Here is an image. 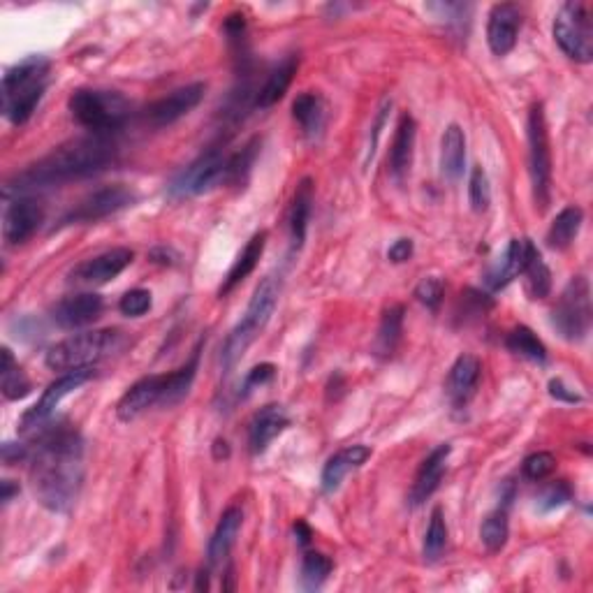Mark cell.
<instances>
[{"label":"cell","instance_id":"6da1fadb","mask_svg":"<svg viewBox=\"0 0 593 593\" xmlns=\"http://www.w3.org/2000/svg\"><path fill=\"white\" fill-rule=\"evenodd\" d=\"M31 434V480L38 501L51 512H65L82 487V436L68 422L40 424Z\"/></svg>","mask_w":593,"mask_h":593},{"label":"cell","instance_id":"7a4b0ae2","mask_svg":"<svg viewBox=\"0 0 593 593\" xmlns=\"http://www.w3.org/2000/svg\"><path fill=\"white\" fill-rule=\"evenodd\" d=\"M116 158V146L107 135H93L72 139V142L58 146L49 156L38 163L17 172L5 183L7 193H26V190H40L61 186V183L91 177L107 170Z\"/></svg>","mask_w":593,"mask_h":593},{"label":"cell","instance_id":"3957f363","mask_svg":"<svg viewBox=\"0 0 593 593\" xmlns=\"http://www.w3.org/2000/svg\"><path fill=\"white\" fill-rule=\"evenodd\" d=\"M49 61L31 56L5 72L3 77V114L14 126H24L40 105L47 89Z\"/></svg>","mask_w":593,"mask_h":593},{"label":"cell","instance_id":"277c9868","mask_svg":"<svg viewBox=\"0 0 593 593\" xmlns=\"http://www.w3.org/2000/svg\"><path fill=\"white\" fill-rule=\"evenodd\" d=\"M276 302H278V283L269 276L258 285V288H255L253 299L251 304H248L244 318H241L239 325L232 329L230 336L223 343L221 362L225 373L232 371V366L241 360V355L246 353L248 346H251V343L260 336L262 329L267 327V322L276 309Z\"/></svg>","mask_w":593,"mask_h":593},{"label":"cell","instance_id":"5b68a950","mask_svg":"<svg viewBox=\"0 0 593 593\" xmlns=\"http://www.w3.org/2000/svg\"><path fill=\"white\" fill-rule=\"evenodd\" d=\"M121 346L119 329H93V332L75 334L49 348L45 364L51 371H75L89 369L102 357L112 355Z\"/></svg>","mask_w":593,"mask_h":593},{"label":"cell","instance_id":"8992f818","mask_svg":"<svg viewBox=\"0 0 593 593\" xmlns=\"http://www.w3.org/2000/svg\"><path fill=\"white\" fill-rule=\"evenodd\" d=\"M68 107L79 126L95 135H109L130 116V102L116 91L77 89L70 95Z\"/></svg>","mask_w":593,"mask_h":593},{"label":"cell","instance_id":"52a82bcc","mask_svg":"<svg viewBox=\"0 0 593 593\" xmlns=\"http://www.w3.org/2000/svg\"><path fill=\"white\" fill-rule=\"evenodd\" d=\"M593 5L584 0H568L554 19V40L563 54L577 63L593 58Z\"/></svg>","mask_w":593,"mask_h":593},{"label":"cell","instance_id":"ba28073f","mask_svg":"<svg viewBox=\"0 0 593 593\" xmlns=\"http://www.w3.org/2000/svg\"><path fill=\"white\" fill-rule=\"evenodd\" d=\"M529 135V174L533 183V200L536 207L545 211L552 197V153H549V135L543 105H533L526 123Z\"/></svg>","mask_w":593,"mask_h":593},{"label":"cell","instance_id":"9c48e42d","mask_svg":"<svg viewBox=\"0 0 593 593\" xmlns=\"http://www.w3.org/2000/svg\"><path fill=\"white\" fill-rule=\"evenodd\" d=\"M552 325L566 341L587 339L591 329V288L587 278H570L552 311Z\"/></svg>","mask_w":593,"mask_h":593},{"label":"cell","instance_id":"30bf717a","mask_svg":"<svg viewBox=\"0 0 593 593\" xmlns=\"http://www.w3.org/2000/svg\"><path fill=\"white\" fill-rule=\"evenodd\" d=\"M228 163L230 156H225L218 149L202 153L186 170L177 174V179L170 183V193L174 197L202 195L211 188L221 186V183H228Z\"/></svg>","mask_w":593,"mask_h":593},{"label":"cell","instance_id":"8fae6325","mask_svg":"<svg viewBox=\"0 0 593 593\" xmlns=\"http://www.w3.org/2000/svg\"><path fill=\"white\" fill-rule=\"evenodd\" d=\"M137 200L135 190H130L123 183H114V186H105L93 190L89 197H84L68 216L63 218V225H86L102 221V218L116 214V211L130 207Z\"/></svg>","mask_w":593,"mask_h":593},{"label":"cell","instance_id":"7c38bea8","mask_svg":"<svg viewBox=\"0 0 593 593\" xmlns=\"http://www.w3.org/2000/svg\"><path fill=\"white\" fill-rule=\"evenodd\" d=\"M93 378V366L89 369H75V371H68L63 373V376H58L54 383H51L45 392H42V397L38 404L33 408H28L21 417V431L28 434V431L40 427V424L49 422V417L54 415L56 406L61 404V401L77 390V387H82L86 380Z\"/></svg>","mask_w":593,"mask_h":593},{"label":"cell","instance_id":"4fadbf2b","mask_svg":"<svg viewBox=\"0 0 593 593\" xmlns=\"http://www.w3.org/2000/svg\"><path fill=\"white\" fill-rule=\"evenodd\" d=\"M204 93H207V86L200 82L183 86V89L172 91L170 95H165V98L153 102V105L146 109L144 119L153 128L172 126V123H177L179 119H183V116L190 114L197 105H200Z\"/></svg>","mask_w":593,"mask_h":593},{"label":"cell","instance_id":"5bb4252c","mask_svg":"<svg viewBox=\"0 0 593 593\" xmlns=\"http://www.w3.org/2000/svg\"><path fill=\"white\" fill-rule=\"evenodd\" d=\"M135 253L130 248H112V251H105L95 258L84 260L82 265H77L70 272V281L79 285H102L114 281L123 269L133 265Z\"/></svg>","mask_w":593,"mask_h":593},{"label":"cell","instance_id":"9a60e30c","mask_svg":"<svg viewBox=\"0 0 593 593\" xmlns=\"http://www.w3.org/2000/svg\"><path fill=\"white\" fill-rule=\"evenodd\" d=\"M45 221V209L33 197H17L5 209L3 218V237L7 246H19L33 237Z\"/></svg>","mask_w":593,"mask_h":593},{"label":"cell","instance_id":"2e32d148","mask_svg":"<svg viewBox=\"0 0 593 593\" xmlns=\"http://www.w3.org/2000/svg\"><path fill=\"white\" fill-rule=\"evenodd\" d=\"M540 251L531 239H512L505 251L499 255L492 269L487 272V285L492 290H501L505 285L522 276L529 267V262L536 258Z\"/></svg>","mask_w":593,"mask_h":593},{"label":"cell","instance_id":"e0dca14e","mask_svg":"<svg viewBox=\"0 0 593 593\" xmlns=\"http://www.w3.org/2000/svg\"><path fill=\"white\" fill-rule=\"evenodd\" d=\"M165 394H167V373L163 376H146L130 387V390L123 394L119 404H116V415H119L121 422H130L135 417L149 411L151 406H165Z\"/></svg>","mask_w":593,"mask_h":593},{"label":"cell","instance_id":"ac0fdd59","mask_svg":"<svg viewBox=\"0 0 593 593\" xmlns=\"http://www.w3.org/2000/svg\"><path fill=\"white\" fill-rule=\"evenodd\" d=\"M519 28H522V12L512 3H499L492 7L487 21V42L496 56L510 54L517 45Z\"/></svg>","mask_w":593,"mask_h":593},{"label":"cell","instance_id":"d6986e66","mask_svg":"<svg viewBox=\"0 0 593 593\" xmlns=\"http://www.w3.org/2000/svg\"><path fill=\"white\" fill-rule=\"evenodd\" d=\"M102 297L95 292H82V295L65 297L51 309V320L63 329L86 327L100 318L102 313Z\"/></svg>","mask_w":593,"mask_h":593},{"label":"cell","instance_id":"ffe728a7","mask_svg":"<svg viewBox=\"0 0 593 593\" xmlns=\"http://www.w3.org/2000/svg\"><path fill=\"white\" fill-rule=\"evenodd\" d=\"M288 424L290 417L285 413L283 406L269 404L265 408H260V411L253 415L251 424H248V445H251L253 455H262V452L269 448V443L288 429Z\"/></svg>","mask_w":593,"mask_h":593},{"label":"cell","instance_id":"44dd1931","mask_svg":"<svg viewBox=\"0 0 593 593\" xmlns=\"http://www.w3.org/2000/svg\"><path fill=\"white\" fill-rule=\"evenodd\" d=\"M450 452H452V448L448 443L438 445V448L422 461L420 468H417L411 494H408V499H411L413 505H422L431 494L436 492L438 485H441L445 468H448Z\"/></svg>","mask_w":593,"mask_h":593},{"label":"cell","instance_id":"7402d4cb","mask_svg":"<svg viewBox=\"0 0 593 593\" xmlns=\"http://www.w3.org/2000/svg\"><path fill=\"white\" fill-rule=\"evenodd\" d=\"M480 373H482V364L475 355H461L459 360L452 364L450 376H448V394H450V401L457 408L466 406L468 399H471L475 390H478Z\"/></svg>","mask_w":593,"mask_h":593},{"label":"cell","instance_id":"603a6c76","mask_svg":"<svg viewBox=\"0 0 593 593\" xmlns=\"http://www.w3.org/2000/svg\"><path fill=\"white\" fill-rule=\"evenodd\" d=\"M415 137L417 126L411 114H404L399 119L397 133H394L392 146H390V172L397 181H404L406 174L411 172L413 165V151H415Z\"/></svg>","mask_w":593,"mask_h":593},{"label":"cell","instance_id":"cb8c5ba5","mask_svg":"<svg viewBox=\"0 0 593 593\" xmlns=\"http://www.w3.org/2000/svg\"><path fill=\"white\" fill-rule=\"evenodd\" d=\"M371 457L369 445H350V448L336 452V455L327 461L322 468V489L327 494L336 492L341 487V482L353 468H360L366 464V459Z\"/></svg>","mask_w":593,"mask_h":593},{"label":"cell","instance_id":"d4e9b609","mask_svg":"<svg viewBox=\"0 0 593 593\" xmlns=\"http://www.w3.org/2000/svg\"><path fill=\"white\" fill-rule=\"evenodd\" d=\"M241 524H244V512H241V508H237V505H232V508L223 512L221 519H218L214 536H211V540H209L207 556H209L211 566H218V563H223L225 559H228L234 540H237V536H239Z\"/></svg>","mask_w":593,"mask_h":593},{"label":"cell","instance_id":"484cf974","mask_svg":"<svg viewBox=\"0 0 593 593\" xmlns=\"http://www.w3.org/2000/svg\"><path fill=\"white\" fill-rule=\"evenodd\" d=\"M265 244H267V232L253 234L244 251L239 253V258L234 260V265L228 272V276H225V281L221 285V290H218V295H221V297L230 295V292L237 288L241 281H246V278L255 272V267H258L262 253H265Z\"/></svg>","mask_w":593,"mask_h":593},{"label":"cell","instance_id":"4316f807","mask_svg":"<svg viewBox=\"0 0 593 593\" xmlns=\"http://www.w3.org/2000/svg\"><path fill=\"white\" fill-rule=\"evenodd\" d=\"M466 167V135L457 123L448 126L441 139V172L445 179H461Z\"/></svg>","mask_w":593,"mask_h":593},{"label":"cell","instance_id":"83f0119b","mask_svg":"<svg viewBox=\"0 0 593 593\" xmlns=\"http://www.w3.org/2000/svg\"><path fill=\"white\" fill-rule=\"evenodd\" d=\"M313 211V181L306 177L299 181L295 190V197H292L290 211H288V225L292 234V244L297 248L304 244L306 239V228H309V218Z\"/></svg>","mask_w":593,"mask_h":593},{"label":"cell","instance_id":"f1b7e54d","mask_svg":"<svg viewBox=\"0 0 593 593\" xmlns=\"http://www.w3.org/2000/svg\"><path fill=\"white\" fill-rule=\"evenodd\" d=\"M297 68H299V56L290 54L288 58H283V61L272 70V75H269L265 86L260 89L255 105L262 109L276 105V102L281 100L285 93H288L292 79H295V75H297Z\"/></svg>","mask_w":593,"mask_h":593},{"label":"cell","instance_id":"f546056e","mask_svg":"<svg viewBox=\"0 0 593 593\" xmlns=\"http://www.w3.org/2000/svg\"><path fill=\"white\" fill-rule=\"evenodd\" d=\"M292 116L302 126L306 137L316 139L325 128V102L318 93H299L292 102Z\"/></svg>","mask_w":593,"mask_h":593},{"label":"cell","instance_id":"4dcf8cb0","mask_svg":"<svg viewBox=\"0 0 593 593\" xmlns=\"http://www.w3.org/2000/svg\"><path fill=\"white\" fill-rule=\"evenodd\" d=\"M584 221V211L580 207H566L559 216L554 218L547 230V246L554 251H566L573 244L577 234H580Z\"/></svg>","mask_w":593,"mask_h":593},{"label":"cell","instance_id":"1f68e13d","mask_svg":"<svg viewBox=\"0 0 593 593\" xmlns=\"http://www.w3.org/2000/svg\"><path fill=\"white\" fill-rule=\"evenodd\" d=\"M404 313V306L394 304L383 313V318H380L376 346H373L378 357H390L394 350H397L401 341V329H404Z\"/></svg>","mask_w":593,"mask_h":593},{"label":"cell","instance_id":"d6a6232c","mask_svg":"<svg viewBox=\"0 0 593 593\" xmlns=\"http://www.w3.org/2000/svg\"><path fill=\"white\" fill-rule=\"evenodd\" d=\"M505 346H508L510 353H515L519 357H526V360L545 364L547 360V348L545 343L538 339L536 334L531 332L529 327H515L505 339Z\"/></svg>","mask_w":593,"mask_h":593},{"label":"cell","instance_id":"836d02e7","mask_svg":"<svg viewBox=\"0 0 593 593\" xmlns=\"http://www.w3.org/2000/svg\"><path fill=\"white\" fill-rule=\"evenodd\" d=\"M3 366H0V378H3V394L5 399L17 401L24 399L31 394V380L26 378V373L14 366V357L10 353V348H3Z\"/></svg>","mask_w":593,"mask_h":593},{"label":"cell","instance_id":"e575fe53","mask_svg":"<svg viewBox=\"0 0 593 593\" xmlns=\"http://www.w3.org/2000/svg\"><path fill=\"white\" fill-rule=\"evenodd\" d=\"M197 362H200V350H195V355L190 357L188 364H183L181 369L167 373V394H165V406H174L186 397L190 385H193L195 373H197Z\"/></svg>","mask_w":593,"mask_h":593},{"label":"cell","instance_id":"d590c367","mask_svg":"<svg viewBox=\"0 0 593 593\" xmlns=\"http://www.w3.org/2000/svg\"><path fill=\"white\" fill-rule=\"evenodd\" d=\"M508 536H510V526H508V512L505 510H496L489 515L485 522H482V529H480V540L482 545L487 547V552H501L508 543Z\"/></svg>","mask_w":593,"mask_h":593},{"label":"cell","instance_id":"8d00e7d4","mask_svg":"<svg viewBox=\"0 0 593 593\" xmlns=\"http://www.w3.org/2000/svg\"><path fill=\"white\" fill-rule=\"evenodd\" d=\"M522 276L524 290L531 299H545L549 295V290H552V272H549V267L545 265L540 253L529 262V267H526V272Z\"/></svg>","mask_w":593,"mask_h":593},{"label":"cell","instance_id":"74e56055","mask_svg":"<svg viewBox=\"0 0 593 593\" xmlns=\"http://www.w3.org/2000/svg\"><path fill=\"white\" fill-rule=\"evenodd\" d=\"M445 547H448V524H445L443 510L434 508L427 536H424V559L438 561L443 556Z\"/></svg>","mask_w":593,"mask_h":593},{"label":"cell","instance_id":"f35d334b","mask_svg":"<svg viewBox=\"0 0 593 593\" xmlns=\"http://www.w3.org/2000/svg\"><path fill=\"white\" fill-rule=\"evenodd\" d=\"M332 568H334V563H332V559H329V556L320 554V552L306 554L304 561H302V584H304V589H309V591L320 589L322 584L327 582V577H329V573H332Z\"/></svg>","mask_w":593,"mask_h":593},{"label":"cell","instance_id":"ab89813d","mask_svg":"<svg viewBox=\"0 0 593 593\" xmlns=\"http://www.w3.org/2000/svg\"><path fill=\"white\" fill-rule=\"evenodd\" d=\"M468 200L475 214H485L492 204V186H489V177L482 167H473L471 181H468Z\"/></svg>","mask_w":593,"mask_h":593},{"label":"cell","instance_id":"60d3db41","mask_svg":"<svg viewBox=\"0 0 593 593\" xmlns=\"http://www.w3.org/2000/svg\"><path fill=\"white\" fill-rule=\"evenodd\" d=\"M556 468V459L552 452H536V455L526 457L522 464V475L531 482H540L549 478Z\"/></svg>","mask_w":593,"mask_h":593},{"label":"cell","instance_id":"b9f144b4","mask_svg":"<svg viewBox=\"0 0 593 593\" xmlns=\"http://www.w3.org/2000/svg\"><path fill=\"white\" fill-rule=\"evenodd\" d=\"M443 295H445V285H443L441 278H436V276L422 278V281L417 283V288H415V297L420 299V302L431 311H436L438 306H441Z\"/></svg>","mask_w":593,"mask_h":593},{"label":"cell","instance_id":"7bdbcfd3","mask_svg":"<svg viewBox=\"0 0 593 593\" xmlns=\"http://www.w3.org/2000/svg\"><path fill=\"white\" fill-rule=\"evenodd\" d=\"M570 499H573V489L566 480H556L552 485H547L543 489V494H540L538 505L540 510H554V508H561V505H566Z\"/></svg>","mask_w":593,"mask_h":593},{"label":"cell","instance_id":"ee69618b","mask_svg":"<svg viewBox=\"0 0 593 593\" xmlns=\"http://www.w3.org/2000/svg\"><path fill=\"white\" fill-rule=\"evenodd\" d=\"M149 309H151V292L142 290V288H135V290L126 292V295H123L121 302H119V311L128 318L144 316V313Z\"/></svg>","mask_w":593,"mask_h":593},{"label":"cell","instance_id":"f6af8a7d","mask_svg":"<svg viewBox=\"0 0 593 593\" xmlns=\"http://www.w3.org/2000/svg\"><path fill=\"white\" fill-rule=\"evenodd\" d=\"M274 376H276V366L274 364H260V366H255V369L246 376L244 394L253 392V387H258V385H267L269 380H274Z\"/></svg>","mask_w":593,"mask_h":593},{"label":"cell","instance_id":"bcb514c9","mask_svg":"<svg viewBox=\"0 0 593 593\" xmlns=\"http://www.w3.org/2000/svg\"><path fill=\"white\" fill-rule=\"evenodd\" d=\"M31 459V445L24 443H5L3 445V464L5 466H14L19 461H28Z\"/></svg>","mask_w":593,"mask_h":593},{"label":"cell","instance_id":"7dc6e473","mask_svg":"<svg viewBox=\"0 0 593 593\" xmlns=\"http://www.w3.org/2000/svg\"><path fill=\"white\" fill-rule=\"evenodd\" d=\"M413 239H397L394 244L390 246V251H387V258H390L394 265H401V262H408L413 258Z\"/></svg>","mask_w":593,"mask_h":593},{"label":"cell","instance_id":"c3c4849f","mask_svg":"<svg viewBox=\"0 0 593 593\" xmlns=\"http://www.w3.org/2000/svg\"><path fill=\"white\" fill-rule=\"evenodd\" d=\"M549 394H552L554 399L559 401H568V404H575V401H580V397H577L575 392H568V387L561 383V380H552L549 383Z\"/></svg>","mask_w":593,"mask_h":593},{"label":"cell","instance_id":"681fc988","mask_svg":"<svg viewBox=\"0 0 593 593\" xmlns=\"http://www.w3.org/2000/svg\"><path fill=\"white\" fill-rule=\"evenodd\" d=\"M0 487H3V496H0V499H3V505L10 503L14 496L19 494V485L14 480H3L0 482Z\"/></svg>","mask_w":593,"mask_h":593},{"label":"cell","instance_id":"f907efd6","mask_svg":"<svg viewBox=\"0 0 593 593\" xmlns=\"http://www.w3.org/2000/svg\"><path fill=\"white\" fill-rule=\"evenodd\" d=\"M295 536L299 538V545H309V543H311V538H313V533H311V529H309V524H306V522H302V519H299V522L295 524Z\"/></svg>","mask_w":593,"mask_h":593}]
</instances>
